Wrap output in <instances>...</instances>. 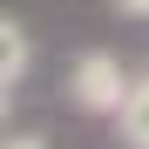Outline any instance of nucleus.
<instances>
[{
    "label": "nucleus",
    "mask_w": 149,
    "mask_h": 149,
    "mask_svg": "<svg viewBox=\"0 0 149 149\" xmlns=\"http://www.w3.org/2000/svg\"><path fill=\"white\" fill-rule=\"evenodd\" d=\"M115 122H122V142L129 149H149V68L136 74V95H129V109H122Z\"/></svg>",
    "instance_id": "7ed1b4c3"
},
{
    "label": "nucleus",
    "mask_w": 149,
    "mask_h": 149,
    "mask_svg": "<svg viewBox=\"0 0 149 149\" xmlns=\"http://www.w3.org/2000/svg\"><path fill=\"white\" fill-rule=\"evenodd\" d=\"M109 7H115L122 20H149V0H109Z\"/></svg>",
    "instance_id": "20e7f679"
},
{
    "label": "nucleus",
    "mask_w": 149,
    "mask_h": 149,
    "mask_svg": "<svg viewBox=\"0 0 149 149\" xmlns=\"http://www.w3.org/2000/svg\"><path fill=\"white\" fill-rule=\"evenodd\" d=\"M0 149H47V142H41V136H7Z\"/></svg>",
    "instance_id": "39448f33"
},
{
    "label": "nucleus",
    "mask_w": 149,
    "mask_h": 149,
    "mask_svg": "<svg viewBox=\"0 0 149 149\" xmlns=\"http://www.w3.org/2000/svg\"><path fill=\"white\" fill-rule=\"evenodd\" d=\"M27 61H34V47H27V27H20L14 14H0V88H20L27 81Z\"/></svg>",
    "instance_id": "f03ea898"
},
{
    "label": "nucleus",
    "mask_w": 149,
    "mask_h": 149,
    "mask_svg": "<svg viewBox=\"0 0 149 149\" xmlns=\"http://www.w3.org/2000/svg\"><path fill=\"white\" fill-rule=\"evenodd\" d=\"M129 95H136V74L122 68L109 47L74 54V68H68V102L81 109V115H122V109H129Z\"/></svg>",
    "instance_id": "f257e3e1"
}]
</instances>
